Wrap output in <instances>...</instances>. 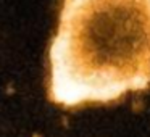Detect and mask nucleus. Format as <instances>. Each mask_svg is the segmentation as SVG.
Masks as SVG:
<instances>
[{"label": "nucleus", "mask_w": 150, "mask_h": 137, "mask_svg": "<svg viewBox=\"0 0 150 137\" xmlns=\"http://www.w3.org/2000/svg\"><path fill=\"white\" fill-rule=\"evenodd\" d=\"M49 65V98L66 108L149 89L150 0H63Z\"/></svg>", "instance_id": "nucleus-1"}]
</instances>
